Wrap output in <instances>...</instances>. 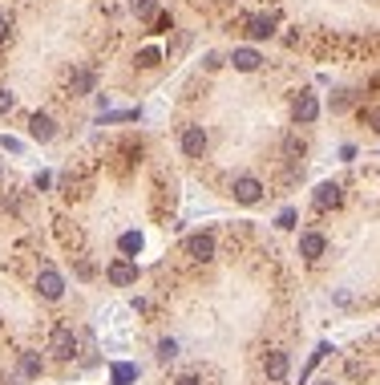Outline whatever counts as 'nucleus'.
Listing matches in <instances>:
<instances>
[{"mask_svg": "<svg viewBox=\"0 0 380 385\" xmlns=\"http://www.w3.org/2000/svg\"><path fill=\"white\" fill-rule=\"evenodd\" d=\"M287 373H291V357L284 349H267L263 353V377L267 382H287Z\"/></svg>", "mask_w": 380, "mask_h": 385, "instance_id": "423d86ee", "label": "nucleus"}, {"mask_svg": "<svg viewBox=\"0 0 380 385\" xmlns=\"http://www.w3.org/2000/svg\"><path fill=\"white\" fill-rule=\"evenodd\" d=\"M37 292H41L45 300H61V296H65V280H61V272H57V268H41V276H37Z\"/></svg>", "mask_w": 380, "mask_h": 385, "instance_id": "9d476101", "label": "nucleus"}, {"mask_svg": "<svg viewBox=\"0 0 380 385\" xmlns=\"http://www.w3.org/2000/svg\"><path fill=\"white\" fill-rule=\"evenodd\" d=\"M275 24H279V13H255V17H247V37L263 41V37L275 33Z\"/></svg>", "mask_w": 380, "mask_h": 385, "instance_id": "9b49d317", "label": "nucleus"}, {"mask_svg": "<svg viewBox=\"0 0 380 385\" xmlns=\"http://www.w3.org/2000/svg\"><path fill=\"white\" fill-rule=\"evenodd\" d=\"M0 146H4V150H12V154H21V142H17V138H8V134L0 138Z\"/></svg>", "mask_w": 380, "mask_h": 385, "instance_id": "bb28decb", "label": "nucleus"}, {"mask_svg": "<svg viewBox=\"0 0 380 385\" xmlns=\"http://www.w3.org/2000/svg\"><path fill=\"white\" fill-rule=\"evenodd\" d=\"M340 203H344V187L332 183V179L320 183V187L311 191V207H316V211H332V207H340Z\"/></svg>", "mask_w": 380, "mask_h": 385, "instance_id": "0eeeda50", "label": "nucleus"}, {"mask_svg": "<svg viewBox=\"0 0 380 385\" xmlns=\"http://www.w3.org/2000/svg\"><path fill=\"white\" fill-rule=\"evenodd\" d=\"M291 118H295V126H311V122L320 118V97L311 94V90H300L295 101H291Z\"/></svg>", "mask_w": 380, "mask_h": 385, "instance_id": "20e7f679", "label": "nucleus"}, {"mask_svg": "<svg viewBox=\"0 0 380 385\" xmlns=\"http://www.w3.org/2000/svg\"><path fill=\"white\" fill-rule=\"evenodd\" d=\"M364 122H368V126H372V130L380 134V106H372V110H364Z\"/></svg>", "mask_w": 380, "mask_h": 385, "instance_id": "a878e982", "label": "nucleus"}, {"mask_svg": "<svg viewBox=\"0 0 380 385\" xmlns=\"http://www.w3.org/2000/svg\"><path fill=\"white\" fill-rule=\"evenodd\" d=\"M178 146H182L187 158H202L207 146H211V138H207V130H202L198 122H190V126H182V134H178Z\"/></svg>", "mask_w": 380, "mask_h": 385, "instance_id": "f03ea898", "label": "nucleus"}, {"mask_svg": "<svg viewBox=\"0 0 380 385\" xmlns=\"http://www.w3.org/2000/svg\"><path fill=\"white\" fill-rule=\"evenodd\" d=\"M356 106V94L352 90H340V94L332 97V114H344V110H352Z\"/></svg>", "mask_w": 380, "mask_h": 385, "instance_id": "6ab92c4d", "label": "nucleus"}, {"mask_svg": "<svg viewBox=\"0 0 380 385\" xmlns=\"http://www.w3.org/2000/svg\"><path fill=\"white\" fill-rule=\"evenodd\" d=\"M231 65H235L239 73H255L263 65V57H259V49H235V53H231Z\"/></svg>", "mask_w": 380, "mask_h": 385, "instance_id": "ddd939ff", "label": "nucleus"}, {"mask_svg": "<svg viewBox=\"0 0 380 385\" xmlns=\"http://www.w3.org/2000/svg\"><path fill=\"white\" fill-rule=\"evenodd\" d=\"M77 276H81V280H89V276H94V264H85V260H81V264H77Z\"/></svg>", "mask_w": 380, "mask_h": 385, "instance_id": "cd10ccee", "label": "nucleus"}, {"mask_svg": "<svg viewBox=\"0 0 380 385\" xmlns=\"http://www.w3.org/2000/svg\"><path fill=\"white\" fill-rule=\"evenodd\" d=\"M158 61H162V53H158V49H142V53H138V65H142V69L158 65Z\"/></svg>", "mask_w": 380, "mask_h": 385, "instance_id": "412c9836", "label": "nucleus"}, {"mask_svg": "<svg viewBox=\"0 0 380 385\" xmlns=\"http://www.w3.org/2000/svg\"><path fill=\"white\" fill-rule=\"evenodd\" d=\"M275 223H279V227H295V207H284V211H279V219H275Z\"/></svg>", "mask_w": 380, "mask_h": 385, "instance_id": "5701e85b", "label": "nucleus"}, {"mask_svg": "<svg viewBox=\"0 0 380 385\" xmlns=\"http://www.w3.org/2000/svg\"><path fill=\"white\" fill-rule=\"evenodd\" d=\"M182 252H187L190 260L207 264V260H214V236L211 231H198V236H190V240L182 243Z\"/></svg>", "mask_w": 380, "mask_h": 385, "instance_id": "1a4fd4ad", "label": "nucleus"}, {"mask_svg": "<svg viewBox=\"0 0 380 385\" xmlns=\"http://www.w3.org/2000/svg\"><path fill=\"white\" fill-rule=\"evenodd\" d=\"M174 357H178V341H174V337H162V341H158V361L170 365Z\"/></svg>", "mask_w": 380, "mask_h": 385, "instance_id": "a211bd4d", "label": "nucleus"}, {"mask_svg": "<svg viewBox=\"0 0 380 385\" xmlns=\"http://www.w3.org/2000/svg\"><path fill=\"white\" fill-rule=\"evenodd\" d=\"M166 28H174L170 13H158V17H154V33H166Z\"/></svg>", "mask_w": 380, "mask_h": 385, "instance_id": "b1692460", "label": "nucleus"}, {"mask_svg": "<svg viewBox=\"0 0 380 385\" xmlns=\"http://www.w3.org/2000/svg\"><path fill=\"white\" fill-rule=\"evenodd\" d=\"M21 373H24V377H41V373H45V361H41L37 353H24V357H21Z\"/></svg>", "mask_w": 380, "mask_h": 385, "instance_id": "dca6fc26", "label": "nucleus"}, {"mask_svg": "<svg viewBox=\"0 0 380 385\" xmlns=\"http://www.w3.org/2000/svg\"><path fill=\"white\" fill-rule=\"evenodd\" d=\"M324 353H332V345H316V353H311V357H308V369H304V377H308L311 369H316V365L324 361Z\"/></svg>", "mask_w": 380, "mask_h": 385, "instance_id": "4be33fe9", "label": "nucleus"}, {"mask_svg": "<svg viewBox=\"0 0 380 385\" xmlns=\"http://www.w3.org/2000/svg\"><path fill=\"white\" fill-rule=\"evenodd\" d=\"M28 138L33 142H53L57 138V122L49 118V114H33L28 118Z\"/></svg>", "mask_w": 380, "mask_h": 385, "instance_id": "f8f14e48", "label": "nucleus"}, {"mask_svg": "<svg viewBox=\"0 0 380 385\" xmlns=\"http://www.w3.org/2000/svg\"><path fill=\"white\" fill-rule=\"evenodd\" d=\"M118 247L126 252V260H138V252H142V236H138V231H126V236L118 240Z\"/></svg>", "mask_w": 380, "mask_h": 385, "instance_id": "2eb2a0df", "label": "nucleus"}, {"mask_svg": "<svg viewBox=\"0 0 380 385\" xmlns=\"http://www.w3.org/2000/svg\"><path fill=\"white\" fill-rule=\"evenodd\" d=\"M231 195H235V203H243V207H255L263 199V183L255 174H239L235 183H231Z\"/></svg>", "mask_w": 380, "mask_h": 385, "instance_id": "39448f33", "label": "nucleus"}, {"mask_svg": "<svg viewBox=\"0 0 380 385\" xmlns=\"http://www.w3.org/2000/svg\"><path fill=\"white\" fill-rule=\"evenodd\" d=\"M138 276H142V272H138V260H126V256H121V260H110V268H105V280H110L114 288L138 284Z\"/></svg>", "mask_w": 380, "mask_h": 385, "instance_id": "7ed1b4c3", "label": "nucleus"}, {"mask_svg": "<svg viewBox=\"0 0 380 385\" xmlns=\"http://www.w3.org/2000/svg\"><path fill=\"white\" fill-rule=\"evenodd\" d=\"M324 252H328V236H324V231H304V236H300V256H304L308 264H320Z\"/></svg>", "mask_w": 380, "mask_h": 385, "instance_id": "6e6552de", "label": "nucleus"}, {"mask_svg": "<svg viewBox=\"0 0 380 385\" xmlns=\"http://www.w3.org/2000/svg\"><path fill=\"white\" fill-rule=\"evenodd\" d=\"M49 353H53L57 361H73V357H77V333H73L69 325H57V329L49 333Z\"/></svg>", "mask_w": 380, "mask_h": 385, "instance_id": "f257e3e1", "label": "nucleus"}, {"mask_svg": "<svg viewBox=\"0 0 380 385\" xmlns=\"http://www.w3.org/2000/svg\"><path fill=\"white\" fill-rule=\"evenodd\" d=\"M8 28H12V24H8V17H0V41H8Z\"/></svg>", "mask_w": 380, "mask_h": 385, "instance_id": "c756f323", "label": "nucleus"}, {"mask_svg": "<svg viewBox=\"0 0 380 385\" xmlns=\"http://www.w3.org/2000/svg\"><path fill=\"white\" fill-rule=\"evenodd\" d=\"M12 106H17V97L8 94V90H0V114H12Z\"/></svg>", "mask_w": 380, "mask_h": 385, "instance_id": "393cba45", "label": "nucleus"}, {"mask_svg": "<svg viewBox=\"0 0 380 385\" xmlns=\"http://www.w3.org/2000/svg\"><path fill=\"white\" fill-rule=\"evenodd\" d=\"M320 385H336V382H320Z\"/></svg>", "mask_w": 380, "mask_h": 385, "instance_id": "7c9ffc66", "label": "nucleus"}, {"mask_svg": "<svg viewBox=\"0 0 380 385\" xmlns=\"http://www.w3.org/2000/svg\"><path fill=\"white\" fill-rule=\"evenodd\" d=\"M174 385H202V377H194V373H187V377H178Z\"/></svg>", "mask_w": 380, "mask_h": 385, "instance_id": "c85d7f7f", "label": "nucleus"}, {"mask_svg": "<svg viewBox=\"0 0 380 385\" xmlns=\"http://www.w3.org/2000/svg\"><path fill=\"white\" fill-rule=\"evenodd\" d=\"M138 377V369L134 365H114V385H130Z\"/></svg>", "mask_w": 380, "mask_h": 385, "instance_id": "aec40b11", "label": "nucleus"}, {"mask_svg": "<svg viewBox=\"0 0 380 385\" xmlns=\"http://www.w3.org/2000/svg\"><path fill=\"white\" fill-rule=\"evenodd\" d=\"M130 8H134L138 21H154V17H158V4H154V0H130Z\"/></svg>", "mask_w": 380, "mask_h": 385, "instance_id": "f3484780", "label": "nucleus"}, {"mask_svg": "<svg viewBox=\"0 0 380 385\" xmlns=\"http://www.w3.org/2000/svg\"><path fill=\"white\" fill-rule=\"evenodd\" d=\"M69 85H73V94L77 97H85V94H94V73H85V69H77L69 77Z\"/></svg>", "mask_w": 380, "mask_h": 385, "instance_id": "4468645a", "label": "nucleus"}]
</instances>
